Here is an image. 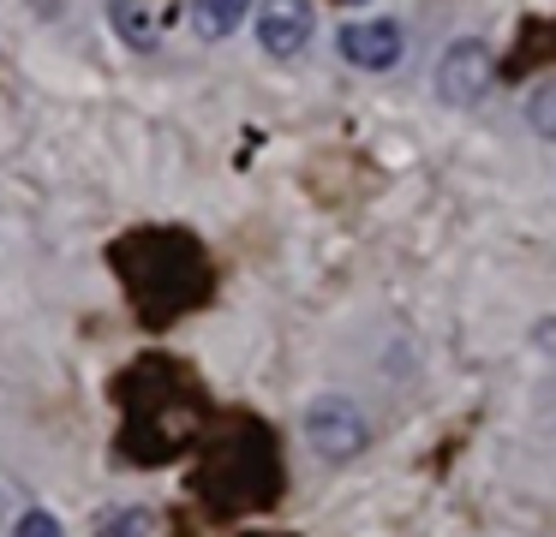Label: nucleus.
<instances>
[{
	"instance_id": "1",
	"label": "nucleus",
	"mask_w": 556,
	"mask_h": 537,
	"mask_svg": "<svg viewBox=\"0 0 556 537\" xmlns=\"http://www.w3.org/2000/svg\"><path fill=\"white\" fill-rule=\"evenodd\" d=\"M300 430H305V448L329 465H348L371 448V418H365V406L353 400V394H336V388L305 406Z\"/></svg>"
},
{
	"instance_id": "2",
	"label": "nucleus",
	"mask_w": 556,
	"mask_h": 537,
	"mask_svg": "<svg viewBox=\"0 0 556 537\" xmlns=\"http://www.w3.org/2000/svg\"><path fill=\"white\" fill-rule=\"evenodd\" d=\"M491 84H496L491 42H484V36H455V42L443 48V60H437L431 90L443 107H479L484 95H491Z\"/></svg>"
},
{
	"instance_id": "3",
	"label": "nucleus",
	"mask_w": 556,
	"mask_h": 537,
	"mask_svg": "<svg viewBox=\"0 0 556 537\" xmlns=\"http://www.w3.org/2000/svg\"><path fill=\"white\" fill-rule=\"evenodd\" d=\"M336 48L353 72H395L407 60V24L401 18H353L336 30Z\"/></svg>"
},
{
	"instance_id": "4",
	"label": "nucleus",
	"mask_w": 556,
	"mask_h": 537,
	"mask_svg": "<svg viewBox=\"0 0 556 537\" xmlns=\"http://www.w3.org/2000/svg\"><path fill=\"white\" fill-rule=\"evenodd\" d=\"M252 24H257V48L269 60H300L312 48L317 12H312V0H257Z\"/></svg>"
},
{
	"instance_id": "5",
	"label": "nucleus",
	"mask_w": 556,
	"mask_h": 537,
	"mask_svg": "<svg viewBox=\"0 0 556 537\" xmlns=\"http://www.w3.org/2000/svg\"><path fill=\"white\" fill-rule=\"evenodd\" d=\"M252 12H257V0H192V30L204 42H228Z\"/></svg>"
},
{
	"instance_id": "6",
	"label": "nucleus",
	"mask_w": 556,
	"mask_h": 537,
	"mask_svg": "<svg viewBox=\"0 0 556 537\" xmlns=\"http://www.w3.org/2000/svg\"><path fill=\"white\" fill-rule=\"evenodd\" d=\"M109 18H114V36H121V42H132V48L156 42V24L144 18V7H138V0H114Z\"/></svg>"
},
{
	"instance_id": "7",
	"label": "nucleus",
	"mask_w": 556,
	"mask_h": 537,
	"mask_svg": "<svg viewBox=\"0 0 556 537\" xmlns=\"http://www.w3.org/2000/svg\"><path fill=\"white\" fill-rule=\"evenodd\" d=\"M97 537H156V520L150 508H114L97 520Z\"/></svg>"
},
{
	"instance_id": "8",
	"label": "nucleus",
	"mask_w": 556,
	"mask_h": 537,
	"mask_svg": "<svg viewBox=\"0 0 556 537\" xmlns=\"http://www.w3.org/2000/svg\"><path fill=\"white\" fill-rule=\"evenodd\" d=\"M527 126L539 131L544 143H556V78H544L539 90L527 95Z\"/></svg>"
},
{
	"instance_id": "9",
	"label": "nucleus",
	"mask_w": 556,
	"mask_h": 537,
	"mask_svg": "<svg viewBox=\"0 0 556 537\" xmlns=\"http://www.w3.org/2000/svg\"><path fill=\"white\" fill-rule=\"evenodd\" d=\"M13 537H66V525L54 520L49 508H25V513L13 520Z\"/></svg>"
},
{
	"instance_id": "10",
	"label": "nucleus",
	"mask_w": 556,
	"mask_h": 537,
	"mask_svg": "<svg viewBox=\"0 0 556 537\" xmlns=\"http://www.w3.org/2000/svg\"><path fill=\"white\" fill-rule=\"evenodd\" d=\"M341 7H365V0H341Z\"/></svg>"
}]
</instances>
